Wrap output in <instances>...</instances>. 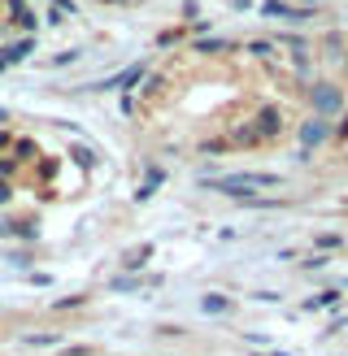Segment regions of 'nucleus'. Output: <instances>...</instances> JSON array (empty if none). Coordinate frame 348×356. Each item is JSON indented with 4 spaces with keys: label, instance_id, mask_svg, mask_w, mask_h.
Returning a JSON list of instances; mask_svg holds the SVG:
<instances>
[{
    "label": "nucleus",
    "instance_id": "9d476101",
    "mask_svg": "<svg viewBox=\"0 0 348 356\" xmlns=\"http://www.w3.org/2000/svg\"><path fill=\"white\" fill-rule=\"evenodd\" d=\"M335 300H340L335 291H322V296H318V300H313V305H309V309H322V305H335Z\"/></svg>",
    "mask_w": 348,
    "mask_h": 356
},
{
    "label": "nucleus",
    "instance_id": "20e7f679",
    "mask_svg": "<svg viewBox=\"0 0 348 356\" xmlns=\"http://www.w3.org/2000/svg\"><path fill=\"white\" fill-rule=\"evenodd\" d=\"M313 100H318V109H340V104H344V96L340 92H331V87H318V92H313Z\"/></svg>",
    "mask_w": 348,
    "mask_h": 356
},
{
    "label": "nucleus",
    "instance_id": "6e6552de",
    "mask_svg": "<svg viewBox=\"0 0 348 356\" xmlns=\"http://www.w3.org/2000/svg\"><path fill=\"white\" fill-rule=\"evenodd\" d=\"M139 74H144V65H131V70H127V74H122V79H113L109 87H131V83H135Z\"/></svg>",
    "mask_w": 348,
    "mask_h": 356
},
{
    "label": "nucleus",
    "instance_id": "7ed1b4c3",
    "mask_svg": "<svg viewBox=\"0 0 348 356\" xmlns=\"http://www.w3.org/2000/svg\"><path fill=\"white\" fill-rule=\"evenodd\" d=\"M9 13H13V22L22 26V31H31V26H35V13L22 5V0H9Z\"/></svg>",
    "mask_w": 348,
    "mask_h": 356
},
{
    "label": "nucleus",
    "instance_id": "f03ea898",
    "mask_svg": "<svg viewBox=\"0 0 348 356\" xmlns=\"http://www.w3.org/2000/svg\"><path fill=\"white\" fill-rule=\"evenodd\" d=\"M261 13H266V17H283V22H305V17H309V9H292V5H283V0H261Z\"/></svg>",
    "mask_w": 348,
    "mask_h": 356
},
{
    "label": "nucleus",
    "instance_id": "423d86ee",
    "mask_svg": "<svg viewBox=\"0 0 348 356\" xmlns=\"http://www.w3.org/2000/svg\"><path fill=\"white\" fill-rule=\"evenodd\" d=\"M257 127H261V135H274V131H278V109H266Z\"/></svg>",
    "mask_w": 348,
    "mask_h": 356
},
{
    "label": "nucleus",
    "instance_id": "39448f33",
    "mask_svg": "<svg viewBox=\"0 0 348 356\" xmlns=\"http://www.w3.org/2000/svg\"><path fill=\"white\" fill-rule=\"evenodd\" d=\"M22 343H26V348H52V343H61V334H52V330H48V334H26Z\"/></svg>",
    "mask_w": 348,
    "mask_h": 356
},
{
    "label": "nucleus",
    "instance_id": "1a4fd4ad",
    "mask_svg": "<svg viewBox=\"0 0 348 356\" xmlns=\"http://www.w3.org/2000/svg\"><path fill=\"white\" fill-rule=\"evenodd\" d=\"M222 309H226L222 296H205V313H222Z\"/></svg>",
    "mask_w": 348,
    "mask_h": 356
},
{
    "label": "nucleus",
    "instance_id": "f257e3e1",
    "mask_svg": "<svg viewBox=\"0 0 348 356\" xmlns=\"http://www.w3.org/2000/svg\"><path fill=\"white\" fill-rule=\"evenodd\" d=\"M205 187L226 195H248V187H278V174H231V178H209Z\"/></svg>",
    "mask_w": 348,
    "mask_h": 356
},
{
    "label": "nucleus",
    "instance_id": "ddd939ff",
    "mask_svg": "<svg viewBox=\"0 0 348 356\" xmlns=\"http://www.w3.org/2000/svg\"><path fill=\"white\" fill-rule=\"evenodd\" d=\"M0 122H9V113H5V109H0Z\"/></svg>",
    "mask_w": 348,
    "mask_h": 356
},
{
    "label": "nucleus",
    "instance_id": "0eeeda50",
    "mask_svg": "<svg viewBox=\"0 0 348 356\" xmlns=\"http://www.w3.org/2000/svg\"><path fill=\"white\" fill-rule=\"evenodd\" d=\"M148 252H152V248H148V243H144V248H135V252H131L127 261H122V265H127V270H139V265H144V261H148Z\"/></svg>",
    "mask_w": 348,
    "mask_h": 356
},
{
    "label": "nucleus",
    "instance_id": "9b49d317",
    "mask_svg": "<svg viewBox=\"0 0 348 356\" xmlns=\"http://www.w3.org/2000/svg\"><path fill=\"white\" fill-rule=\"evenodd\" d=\"M52 5H61L65 13H74V0H52Z\"/></svg>",
    "mask_w": 348,
    "mask_h": 356
},
{
    "label": "nucleus",
    "instance_id": "f8f14e48",
    "mask_svg": "<svg viewBox=\"0 0 348 356\" xmlns=\"http://www.w3.org/2000/svg\"><path fill=\"white\" fill-rule=\"evenodd\" d=\"M5 144H9V135H5V131H0V148H5Z\"/></svg>",
    "mask_w": 348,
    "mask_h": 356
},
{
    "label": "nucleus",
    "instance_id": "4468645a",
    "mask_svg": "<svg viewBox=\"0 0 348 356\" xmlns=\"http://www.w3.org/2000/svg\"><path fill=\"white\" fill-rule=\"evenodd\" d=\"M344 139H348V122H344Z\"/></svg>",
    "mask_w": 348,
    "mask_h": 356
}]
</instances>
